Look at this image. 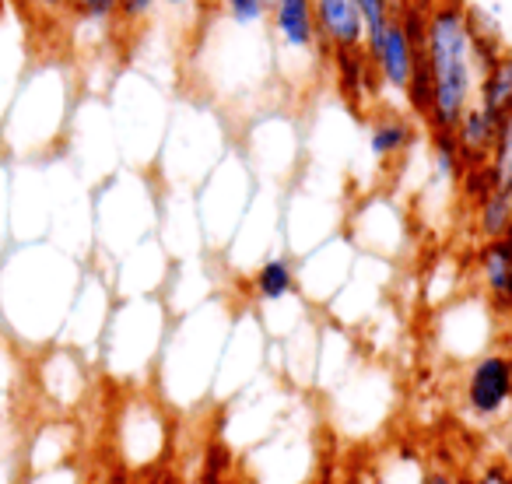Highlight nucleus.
<instances>
[{
  "mask_svg": "<svg viewBox=\"0 0 512 484\" xmlns=\"http://www.w3.org/2000/svg\"><path fill=\"white\" fill-rule=\"evenodd\" d=\"M88 260L50 239L11 242L0 253V330L25 351L60 341Z\"/></svg>",
  "mask_w": 512,
  "mask_h": 484,
  "instance_id": "1",
  "label": "nucleus"
},
{
  "mask_svg": "<svg viewBox=\"0 0 512 484\" xmlns=\"http://www.w3.org/2000/svg\"><path fill=\"white\" fill-rule=\"evenodd\" d=\"M235 309L225 295H211L190 313L172 316L162 355L155 362V397L169 411H197L211 400L214 372L232 330Z\"/></svg>",
  "mask_w": 512,
  "mask_h": 484,
  "instance_id": "2",
  "label": "nucleus"
},
{
  "mask_svg": "<svg viewBox=\"0 0 512 484\" xmlns=\"http://www.w3.org/2000/svg\"><path fill=\"white\" fill-rule=\"evenodd\" d=\"M74 102H78V85L64 60L29 64L8 106V116L0 123V151L11 162L57 155L64 148Z\"/></svg>",
  "mask_w": 512,
  "mask_h": 484,
  "instance_id": "3",
  "label": "nucleus"
},
{
  "mask_svg": "<svg viewBox=\"0 0 512 484\" xmlns=\"http://www.w3.org/2000/svg\"><path fill=\"white\" fill-rule=\"evenodd\" d=\"M425 64L432 74L428 130H456L463 109L477 95V67L470 53L467 0H432L425 22Z\"/></svg>",
  "mask_w": 512,
  "mask_h": 484,
  "instance_id": "4",
  "label": "nucleus"
},
{
  "mask_svg": "<svg viewBox=\"0 0 512 484\" xmlns=\"http://www.w3.org/2000/svg\"><path fill=\"white\" fill-rule=\"evenodd\" d=\"M158 232V179L120 165L92 186V264L106 271L116 257Z\"/></svg>",
  "mask_w": 512,
  "mask_h": 484,
  "instance_id": "5",
  "label": "nucleus"
},
{
  "mask_svg": "<svg viewBox=\"0 0 512 484\" xmlns=\"http://www.w3.org/2000/svg\"><path fill=\"white\" fill-rule=\"evenodd\" d=\"M172 313L162 295H130L116 299L109 323L102 330L95 365L120 390L148 386L155 376V362L162 355L165 334H169Z\"/></svg>",
  "mask_w": 512,
  "mask_h": 484,
  "instance_id": "6",
  "label": "nucleus"
},
{
  "mask_svg": "<svg viewBox=\"0 0 512 484\" xmlns=\"http://www.w3.org/2000/svg\"><path fill=\"white\" fill-rule=\"evenodd\" d=\"M109 116H113L120 158L130 169H155V158L162 151L165 130H169V95L162 92L151 74L127 71L113 81L106 95Z\"/></svg>",
  "mask_w": 512,
  "mask_h": 484,
  "instance_id": "7",
  "label": "nucleus"
},
{
  "mask_svg": "<svg viewBox=\"0 0 512 484\" xmlns=\"http://www.w3.org/2000/svg\"><path fill=\"white\" fill-rule=\"evenodd\" d=\"M228 130L214 109L204 102H179L172 106L169 130H165L162 151L155 158V172L162 186H186L197 190V183L228 155Z\"/></svg>",
  "mask_w": 512,
  "mask_h": 484,
  "instance_id": "8",
  "label": "nucleus"
},
{
  "mask_svg": "<svg viewBox=\"0 0 512 484\" xmlns=\"http://www.w3.org/2000/svg\"><path fill=\"white\" fill-rule=\"evenodd\" d=\"M267 39H271L274 71L292 88H313L330 64V53L320 39L313 0H274L267 8Z\"/></svg>",
  "mask_w": 512,
  "mask_h": 484,
  "instance_id": "9",
  "label": "nucleus"
},
{
  "mask_svg": "<svg viewBox=\"0 0 512 484\" xmlns=\"http://www.w3.org/2000/svg\"><path fill=\"white\" fill-rule=\"evenodd\" d=\"M109 439H113V456L123 470L144 474V470L158 467L172 442L169 407L155 393L144 390V386L123 390L120 404L113 411Z\"/></svg>",
  "mask_w": 512,
  "mask_h": 484,
  "instance_id": "10",
  "label": "nucleus"
},
{
  "mask_svg": "<svg viewBox=\"0 0 512 484\" xmlns=\"http://www.w3.org/2000/svg\"><path fill=\"white\" fill-rule=\"evenodd\" d=\"M256 172L246 162L242 151H228L211 172L197 183L193 190V204H197L200 232H204L207 250H225L228 239L239 228L242 214L249 211L256 193Z\"/></svg>",
  "mask_w": 512,
  "mask_h": 484,
  "instance_id": "11",
  "label": "nucleus"
},
{
  "mask_svg": "<svg viewBox=\"0 0 512 484\" xmlns=\"http://www.w3.org/2000/svg\"><path fill=\"white\" fill-rule=\"evenodd\" d=\"M60 155L71 162V169L78 172L88 186L102 183L109 172L120 169L123 158H120V144H116L113 116H109L106 99L85 95V99L74 102V113H71V123H67Z\"/></svg>",
  "mask_w": 512,
  "mask_h": 484,
  "instance_id": "12",
  "label": "nucleus"
},
{
  "mask_svg": "<svg viewBox=\"0 0 512 484\" xmlns=\"http://www.w3.org/2000/svg\"><path fill=\"white\" fill-rule=\"evenodd\" d=\"M92 358L85 351L71 348L64 341H53L46 348L32 351L29 383L36 397L50 407V414H74L88 404L95 386Z\"/></svg>",
  "mask_w": 512,
  "mask_h": 484,
  "instance_id": "13",
  "label": "nucleus"
},
{
  "mask_svg": "<svg viewBox=\"0 0 512 484\" xmlns=\"http://www.w3.org/2000/svg\"><path fill=\"white\" fill-rule=\"evenodd\" d=\"M267 348H271V337H267L260 316L253 309H235L232 330H228L225 348H221L218 358V372H214L211 397L232 400L249 383H256L267 365Z\"/></svg>",
  "mask_w": 512,
  "mask_h": 484,
  "instance_id": "14",
  "label": "nucleus"
},
{
  "mask_svg": "<svg viewBox=\"0 0 512 484\" xmlns=\"http://www.w3.org/2000/svg\"><path fill=\"white\" fill-rule=\"evenodd\" d=\"M344 235L355 242L358 253L397 260L407 250V242H411V225H407V214L397 200L372 193V197H362L348 211Z\"/></svg>",
  "mask_w": 512,
  "mask_h": 484,
  "instance_id": "15",
  "label": "nucleus"
},
{
  "mask_svg": "<svg viewBox=\"0 0 512 484\" xmlns=\"http://www.w3.org/2000/svg\"><path fill=\"white\" fill-rule=\"evenodd\" d=\"M435 348L453 362H470L491 348L495 337V309L484 295H456L453 302L439 306L435 316Z\"/></svg>",
  "mask_w": 512,
  "mask_h": 484,
  "instance_id": "16",
  "label": "nucleus"
},
{
  "mask_svg": "<svg viewBox=\"0 0 512 484\" xmlns=\"http://www.w3.org/2000/svg\"><path fill=\"white\" fill-rule=\"evenodd\" d=\"M344 218H348V207L341 204V197L299 186L281 204V228H285L281 235H285L292 257H299V253L320 246L330 235L344 232Z\"/></svg>",
  "mask_w": 512,
  "mask_h": 484,
  "instance_id": "17",
  "label": "nucleus"
},
{
  "mask_svg": "<svg viewBox=\"0 0 512 484\" xmlns=\"http://www.w3.org/2000/svg\"><path fill=\"white\" fill-rule=\"evenodd\" d=\"M393 281V260L372 257V253H358L355 267H351L348 281L341 285V292L327 302L330 323L351 330L362 327L369 316H376L383 309V295Z\"/></svg>",
  "mask_w": 512,
  "mask_h": 484,
  "instance_id": "18",
  "label": "nucleus"
},
{
  "mask_svg": "<svg viewBox=\"0 0 512 484\" xmlns=\"http://www.w3.org/2000/svg\"><path fill=\"white\" fill-rule=\"evenodd\" d=\"M113 302H116V292H113V285H109V274L102 271L99 264L88 260L85 278H81L71 309H67L60 341L85 351V355L95 362V351H99L102 330H106L109 313H113Z\"/></svg>",
  "mask_w": 512,
  "mask_h": 484,
  "instance_id": "19",
  "label": "nucleus"
},
{
  "mask_svg": "<svg viewBox=\"0 0 512 484\" xmlns=\"http://www.w3.org/2000/svg\"><path fill=\"white\" fill-rule=\"evenodd\" d=\"M334 390V418L351 435L376 432L393 411V383L383 369H355Z\"/></svg>",
  "mask_w": 512,
  "mask_h": 484,
  "instance_id": "20",
  "label": "nucleus"
},
{
  "mask_svg": "<svg viewBox=\"0 0 512 484\" xmlns=\"http://www.w3.org/2000/svg\"><path fill=\"white\" fill-rule=\"evenodd\" d=\"M512 407V351L488 348L470 358L463 372V411L477 421H495Z\"/></svg>",
  "mask_w": 512,
  "mask_h": 484,
  "instance_id": "21",
  "label": "nucleus"
},
{
  "mask_svg": "<svg viewBox=\"0 0 512 484\" xmlns=\"http://www.w3.org/2000/svg\"><path fill=\"white\" fill-rule=\"evenodd\" d=\"M355 260H358L355 242H351L344 232L330 235V239H323L320 246L299 253V257H295L299 295L309 302V306H327V302L341 292L344 281H348Z\"/></svg>",
  "mask_w": 512,
  "mask_h": 484,
  "instance_id": "22",
  "label": "nucleus"
},
{
  "mask_svg": "<svg viewBox=\"0 0 512 484\" xmlns=\"http://www.w3.org/2000/svg\"><path fill=\"white\" fill-rule=\"evenodd\" d=\"M249 470H253L256 484H309L316 470L313 439L302 432H271V439H260L249 456Z\"/></svg>",
  "mask_w": 512,
  "mask_h": 484,
  "instance_id": "23",
  "label": "nucleus"
},
{
  "mask_svg": "<svg viewBox=\"0 0 512 484\" xmlns=\"http://www.w3.org/2000/svg\"><path fill=\"white\" fill-rule=\"evenodd\" d=\"M421 53H425V43H418L397 15L390 18V25L383 32L365 39V57H369L379 85L393 95V102H404V88L411 81Z\"/></svg>",
  "mask_w": 512,
  "mask_h": 484,
  "instance_id": "24",
  "label": "nucleus"
},
{
  "mask_svg": "<svg viewBox=\"0 0 512 484\" xmlns=\"http://www.w3.org/2000/svg\"><path fill=\"white\" fill-rule=\"evenodd\" d=\"M169 271H172V257L165 253L158 235L137 242L134 250H127L123 257H116L113 264L106 267L116 299H130V295H162L165 281H169Z\"/></svg>",
  "mask_w": 512,
  "mask_h": 484,
  "instance_id": "25",
  "label": "nucleus"
},
{
  "mask_svg": "<svg viewBox=\"0 0 512 484\" xmlns=\"http://www.w3.org/2000/svg\"><path fill=\"white\" fill-rule=\"evenodd\" d=\"M256 134H260V141L249 137V148L242 151L246 162L253 165L256 179L281 183V179L292 176L295 162H299V134H295L292 120L264 116V120L256 123Z\"/></svg>",
  "mask_w": 512,
  "mask_h": 484,
  "instance_id": "26",
  "label": "nucleus"
},
{
  "mask_svg": "<svg viewBox=\"0 0 512 484\" xmlns=\"http://www.w3.org/2000/svg\"><path fill=\"white\" fill-rule=\"evenodd\" d=\"M81 456V428L71 414H50L22 435V470H43Z\"/></svg>",
  "mask_w": 512,
  "mask_h": 484,
  "instance_id": "27",
  "label": "nucleus"
},
{
  "mask_svg": "<svg viewBox=\"0 0 512 484\" xmlns=\"http://www.w3.org/2000/svg\"><path fill=\"white\" fill-rule=\"evenodd\" d=\"M29 29L22 22V11L15 4L0 0V123L8 116V106L29 71Z\"/></svg>",
  "mask_w": 512,
  "mask_h": 484,
  "instance_id": "28",
  "label": "nucleus"
},
{
  "mask_svg": "<svg viewBox=\"0 0 512 484\" xmlns=\"http://www.w3.org/2000/svg\"><path fill=\"white\" fill-rule=\"evenodd\" d=\"M477 278H481L484 299L495 309V316L512 320V235L484 239L474 257Z\"/></svg>",
  "mask_w": 512,
  "mask_h": 484,
  "instance_id": "29",
  "label": "nucleus"
},
{
  "mask_svg": "<svg viewBox=\"0 0 512 484\" xmlns=\"http://www.w3.org/2000/svg\"><path fill=\"white\" fill-rule=\"evenodd\" d=\"M211 295H218V288H214V267L207 260V253L190 260H172L169 281L162 288V302L169 306L172 316L190 313L193 306L207 302Z\"/></svg>",
  "mask_w": 512,
  "mask_h": 484,
  "instance_id": "30",
  "label": "nucleus"
},
{
  "mask_svg": "<svg viewBox=\"0 0 512 484\" xmlns=\"http://www.w3.org/2000/svg\"><path fill=\"white\" fill-rule=\"evenodd\" d=\"M313 15L327 53L334 50H365V22L355 0H313Z\"/></svg>",
  "mask_w": 512,
  "mask_h": 484,
  "instance_id": "31",
  "label": "nucleus"
},
{
  "mask_svg": "<svg viewBox=\"0 0 512 484\" xmlns=\"http://www.w3.org/2000/svg\"><path fill=\"white\" fill-rule=\"evenodd\" d=\"M365 144H369V155L376 158L379 165L404 158L407 151L418 144V130H414L411 113H404V109H376L369 120V137H365Z\"/></svg>",
  "mask_w": 512,
  "mask_h": 484,
  "instance_id": "32",
  "label": "nucleus"
},
{
  "mask_svg": "<svg viewBox=\"0 0 512 484\" xmlns=\"http://www.w3.org/2000/svg\"><path fill=\"white\" fill-rule=\"evenodd\" d=\"M246 288L256 306H267V302H281V299H288V295H295L299 292L295 257L285 250H274L271 257H264L246 274Z\"/></svg>",
  "mask_w": 512,
  "mask_h": 484,
  "instance_id": "33",
  "label": "nucleus"
},
{
  "mask_svg": "<svg viewBox=\"0 0 512 484\" xmlns=\"http://www.w3.org/2000/svg\"><path fill=\"white\" fill-rule=\"evenodd\" d=\"M355 341L348 337V330L330 323V327L320 330V348H316V376L313 383L316 386H341L344 379L355 372Z\"/></svg>",
  "mask_w": 512,
  "mask_h": 484,
  "instance_id": "34",
  "label": "nucleus"
},
{
  "mask_svg": "<svg viewBox=\"0 0 512 484\" xmlns=\"http://www.w3.org/2000/svg\"><path fill=\"white\" fill-rule=\"evenodd\" d=\"M498 120L502 116L488 113L484 106H477V102H470L467 109H463L460 123H456V144H460V155L467 165H477V162H488L491 148H495V134H498Z\"/></svg>",
  "mask_w": 512,
  "mask_h": 484,
  "instance_id": "35",
  "label": "nucleus"
},
{
  "mask_svg": "<svg viewBox=\"0 0 512 484\" xmlns=\"http://www.w3.org/2000/svg\"><path fill=\"white\" fill-rule=\"evenodd\" d=\"M474 102L495 116H502L512 109V46L488 67V71H481Z\"/></svg>",
  "mask_w": 512,
  "mask_h": 484,
  "instance_id": "36",
  "label": "nucleus"
},
{
  "mask_svg": "<svg viewBox=\"0 0 512 484\" xmlns=\"http://www.w3.org/2000/svg\"><path fill=\"white\" fill-rule=\"evenodd\" d=\"M25 351L0 330V421L8 418V411L15 407L22 383H29V369H25Z\"/></svg>",
  "mask_w": 512,
  "mask_h": 484,
  "instance_id": "37",
  "label": "nucleus"
},
{
  "mask_svg": "<svg viewBox=\"0 0 512 484\" xmlns=\"http://www.w3.org/2000/svg\"><path fill=\"white\" fill-rule=\"evenodd\" d=\"M474 228L481 239H498V235H509L512 228V190H491L484 200L474 204Z\"/></svg>",
  "mask_w": 512,
  "mask_h": 484,
  "instance_id": "38",
  "label": "nucleus"
},
{
  "mask_svg": "<svg viewBox=\"0 0 512 484\" xmlns=\"http://www.w3.org/2000/svg\"><path fill=\"white\" fill-rule=\"evenodd\" d=\"M460 264L456 260H435L432 271L425 274V285H421V295H425V306L439 309L446 302H453L460 295Z\"/></svg>",
  "mask_w": 512,
  "mask_h": 484,
  "instance_id": "39",
  "label": "nucleus"
},
{
  "mask_svg": "<svg viewBox=\"0 0 512 484\" xmlns=\"http://www.w3.org/2000/svg\"><path fill=\"white\" fill-rule=\"evenodd\" d=\"M488 165H491V172H495L498 186L512 190V109L502 113V120H498L495 148H491V155H488Z\"/></svg>",
  "mask_w": 512,
  "mask_h": 484,
  "instance_id": "40",
  "label": "nucleus"
},
{
  "mask_svg": "<svg viewBox=\"0 0 512 484\" xmlns=\"http://www.w3.org/2000/svg\"><path fill=\"white\" fill-rule=\"evenodd\" d=\"M404 106H407V113L418 116V120H428V113H432V74H428L425 53L418 57L411 81H407V88H404Z\"/></svg>",
  "mask_w": 512,
  "mask_h": 484,
  "instance_id": "41",
  "label": "nucleus"
},
{
  "mask_svg": "<svg viewBox=\"0 0 512 484\" xmlns=\"http://www.w3.org/2000/svg\"><path fill=\"white\" fill-rule=\"evenodd\" d=\"M18 484H88V470L78 456V460L57 463V467L22 470V474H18Z\"/></svg>",
  "mask_w": 512,
  "mask_h": 484,
  "instance_id": "42",
  "label": "nucleus"
},
{
  "mask_svg": "<svg viewBox=\"0 0 512 484\" xmlns=\"http://www.w3.org/2000/svg\"><path fill=\"white\" fill-rule=\"evenodd\" d=\"M456 190H460L463 200L477 204V200H484L491 190H498V179H495V172H491L488 162H477V165H467V169L460 172V183H456Z\"/></svg>",
  "mask_w": 512,
  "mask_h": 484,
  "instance_id": "43",
  "label": "nucleus"
},
{
  "mask_svg": "<svg viewBox=\"0 0 512 484\" xmlns=\"http://www.w3.org/2000/svg\"><path fill=\"white\" fill-rule=\"evenodd\" d=\"M218 15L242 29H260L267 22V4L264 0H221Z\"/></svg>",
  "mask_w": 512,
  "mask_h": 484,
  "instance_id": "44",
  "label": "nucleus"
},
{
  "mask_svg": "<svg viewBox=\"0 0 512 484\" xmlns=\"http://www.w3.org/2000/svg\"><path fill=\"white\" fill-rule=\"evenodd\" d=\"M116 8H120V0H67V15L81 18L88 25H116Z\"/></svg>",
  "mask_w": 512,
  "mask_h": 484,
  "instance_id": "45",
  "label": "nucleus"
},
{
  "mask_svg": "<svg viewBox=\"0 0 512 484\" xmlns=\"http://www.w3.org/2000/svg\"><path fill=\"white\" fill-rule=\"evenodd\" d=\"M155 18V0H120L116 8V29L123 32H141Z\"/></svg>",
  "mask_w": 512,
  "mask_h": 484,
  "instance_id": "46",
  "label": "nucleus"
},
{
  "mask_svg": "<svg viewBox=\"0 0 512 484\" xmlns=\"http://www.w3.org/2000/svg\"><path fill=\"white\" fill-rule=\"evenodd\" d=\"M11 158L0 151V253L11 246Z\"/></svg>",
  "mask_w": 512,
  "mask_h": 484,
  "instance_id": "47",
  "label": "nucleus"
},
{
  "mask_svg": "<svg viewBox=\"0 0 512 484\" xmlns=\"http://www.w3.org/2000/svg\"><path fill=\"white\" fill-rule=\"evenodd\" d=\"M467 29H470V36H481V39H505L498 11L495 8L488 11V8H481V4H467Z\"/></svg>",
  "mask_w": 512,
  "mask_h": 484,
  "instance_id": "48",
  "label": "nucleus"
},
{
  "mask_svg": "<svg viewBox=\"0 0 512 484\" xmlns=\"http://www.w3.org/2000/svg\"><path fill=\"white\" fill-rule=\"evenodd\" d=\"M470 484H512L509 463H488V467H481V474H477Z\"/></svg>",
  "mask_w": 512,
  "mask_h": 484,
  "instance_id": "49",
  "label": "nucleus"
},
{
  "mask_svg": "<svg viewBox=\"0 0 512 484\" xmlns=\"http://www.w3.org/2000/svg\"><path fill=\"white\" fill-rule=\"evenodd\" d=\"M29 4L39 11V15H46V18H60V15H67V0H29Z\"/></svg>",
  "mask_w": 512,
  "mask_h": 484,
  "instance_id": "50",
  "label": "nucleus"
},
{
  "mask_svg": "<svg viewBox=\"0 0 512 484\" xmlns=\"http://www.w3.org/2000/svg\"><path fill=\"white\" fill-rule=\"evenodd\" d=\"M421 484H460L453 474H446V470H428L425 477H421Z\"/></svg>",
  "mask_w": 512,
  "mask_h": 484,
  "instance_id": "51",
  "label": "nucleus"
},
{
  "mask_svg": "<svg viewBox=\"0 0 512 484\" xmlns=\"http://www.w3.org/2000/svg\"><path fill=\"white\" fill-rule=\"evenodd\" d=\"M200 8H204V18H214L221 11V0H200Z\"/></svg>",
  "mask_w": 512,
  "mask_h": 484,
  "instance_id": "52",
  "label": "nucleus"
},
{
  "mask_svg": "<svg viewBox=\"0 0 512 484\" xmlns=\"http://www.w3.org/2000/svg\"><path fill=\"white\" fill-rule=\"evenodd\" d=\"M264 4H267V8H271V4H274V0H264Z\"/></svg>",
  "mask_w": 512,
  "mask_h": 484,
  "instance_id": "53",
  "label": "nucleus"
},
{
  "mask_svg": "<svg viewBox=\"0 0 512 484\" xmlns=\"http://www.w3.org/2000/svg\"><path fill=\"white\" fill-rule=\"evenodd\" d=\"M509 235H512V228H509Z\"/></svg>",
  "mask_w": 512,
  "mask_h": 484,
  "instance_id": "54",
  "label": "nucleus"
}]
</instances>
